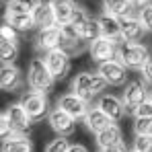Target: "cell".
<instances>
[{
  "label": "cell",
  "instance_id": "f1b7e54d",
  "mask_svg": "<svg viewBox=\"0 0 152 152\" xmlns=\"http://www.w3.org/2000/svg\"><path fill=\"white\" fill-rule=\"evenodd\" d=\"M12 136H17V132H15V127L10 124L8 115L2 111V117H0V138H2V142H4V140H8V138H12Z\"/></svg>",
  "mask_w": 152,
  "mask_h": 152
},
{
  "label": "cell",
  "instance_id": "9a60e30c",
  "mask_svg": "<svg viewBox=\"0 0 152 152\" xmlns=\"http://www.w3.org/2000/svg\"><path fill=\"white\" fill-rule=\"evenodd\" d=\"M23 82H25L23 72H21L15 64L2 66V70H0V88H2L4 93H17V91L23 86Z\"/></svg>",
  "mask_w": 152,
  "mask_h": 152
},
{
  "label": "cell",
  "instance_id": "2e32d148",
  "mask_svg": "<svg viewBox=\"0 0 152 152\" xmlns=\"http://www.w3.org/2000/svg\"><path fill=\"white\" fill-rule=\"evenodd\" d=\"M4 113L8 115V119H10V124L15 127V132L17 134H27L29 132V127H31V117L27 115V111L23 109V105L21 103H12V105H8L6 109H4Z\"/></svg>",
  "mask_w": 152,
  "mask_h": 152
},
{
  "label": "cell",
  "instance_id": "d590c367",
  "mask_svg": "<svg viewBox=\"0 0 152 152\" xmlns=\"http://www.w3.org/2000/svg\"><path fill=\"white\" fill-rule=\"evenodd\" d=\"M132 4H134V8L140 12L142 8H146V6H150L152 4V0H132Z\"/></svg>",
  "mask_w": 152,
  "mask_h": 152
},
{
  "label": "cell",
  "instance_id": "d6986e66",
  "mask_svg": "<svg viewBox=\"0 0 152 152\" xmlns=\"http://www.w3.org/2000/svg\"><path fill=\"white\" fill-rule=\"evenodd\" d=\"M53 17H56V25L62 27V25H68L72 23V17L76 12V4L74 0H53Z\"/></svg>",
  "mask_w": 152,
  "mask_h": 152
},
{
  "label": "cell",
  "instance_id": "9c48e42d",
  "mask_svg": "<svg viewBox=\"0 0 152 152\" xmlns=\"http://www.w3.org/2000/svg\"><path fill=\"white\" fill-rule=\"evenodd\" d=\"M43 62L48 66V70L51 72V76L56 80L66 78V74L70 72V56L64 53L62 50H51L43 56Z\"/></svg>",
  "mask_w": 152,
  "mask_h": 152
},
{
  "label": "cell",
  "instance_id": "836d02e7",
  "mask_svg": "<svg viewBox=\"0 0 152 152\" xmlns=\"http://www.w3.org/2000/svg\"><path fill=\"white\" fill-rule=\"evenodd\" d=\"M140 72H142V82H144V84H150V86H152V53H150L148 62L144 64V68H142Z\"/></svg>",
  "mask_w": 152,
  "mask_h": 152
},
{
  "label": "cell",
  "instance_id": "484cf974",
  "mask_svg": "<svg viewBox=\"0 0 152 152\" xmlns=\"http://www.w3.org/2000/svg\"><path fill=\"white\" fill-rule=\"evenodd\" d=\"M37 2H39V0H12V2L6 6V10H8V12H23V15H31V12L35 10Z\"/></svg>",
  "mask_w": 152,
  "mask_h": 152
},
{
  "label": "cell",
  "instance_id": "8fae6325",
  "mask_svg": "<svg viewBox=\"0 0 152 152\" xmlns=\"http://www.w3.org/2000/svg\"><path fill=\"white\" fill-rule=\"evenodd\" d=\"M97 107L101 109L113 124H119L127 113L124 101H121L119 97H115V95H101L99 101H97Z\"/></svg>",
  "mask_w": 152,
  "mask_h": 152
},
{
  "label": "cell",
  "instance_id": "5bb4252c",
  "mask_svg": "<svg viewBox=\"0 0 152 152\" xmlns=\"http://www.w3.org/2000/svg\"><path fill=\"white\" fill-rule=\"evenodd\" d=\"M97 21H99V27H101V37L115 41L117 45H119V43H124L121 23H119V19H117V17H111V15L103 12V15L97 17Z\"/></svg>",
  "mask_w": 152,
  "mask_h": 152
},
{
  "label": "cell",
  "instance_id": "e0dca14e",
  "mask_svg": "<svg viewBox=\"0 0 152 152\" xmlns=\"http://www.w3.org/2000/svg\"><path fill=\"white\" fill-rule=\"evenodd\" d=\"M53 0H39L35 10L31 12L33 15V21H35V27L39 29H48V27L56 25V17H53Z\"/></svg>",
  "mask_w": 152,
  "mask_h": 152
},
{
  "label": "cell",
  "instance_id": "83f0119b",
  "mask_svg": "<svg viewBox=\"0 0 152 152\" xmlns=\"http://www.w3.org/2000/svg\"><path fill=\"white\" fill-rule=\"evenodd\" d=\"M70 142L66 140V138H62V136H58V138H53L50 144L45 146V152H70Z\"/></svg>",
  "mask_w": 152,
  "mask_h": 152
},
{
  "label": "cell",
  "instance_id": "4fadbf2b",
  "mask_svg": "<svg viewBox=\"0 0 152 152\" xmlns=\"http://www.w3.org/2000/svg\"><path fill=\"white\" fill-rule=\"evenodd\" d=\"M35 48L39 51H51V50H60V43H62V31L60 27L53 25L48 29H39L37 35H35Z\"/></svg>",
  "mask_w": 152,
  "mask_h": 152
},
{
  "label": "cell",
  "instance_id": "8992f818",
  "mask_svg": "<svg viewBox=\"0 0 152 152\" xmlns=\"http://www.w3.org/2000/svg\"><path fill=\"white\" fill-rule=\"evenodd\" d=\"M48 124H50V127L58 134V136H62V138L72 136L74 129H76V119L72 117V115H68L64 109H60L58 105L50 111V115H48Z\"/></svg>",
  "mask_w": 152,
  "mask_h": 152
},
{
  "label": "cell",
  "instance_id": "ffe728a7",
  "mask_svg": "<svg viewBox=\"0 0 152 152\" xmlns=\"http://www.w3.org/2000/svg\"><path fill=\"white\" fill-rule=\"evenodd\" d=\"M82 121H84L86 129H88V132H93L95 136H97L99 132H103L105 127H109L111 124H113V121H111V119H109V117L103 113L97 105H95V107H91V111L86 113V117H84Z\"/></svg>",
  "mask_w": 152,
  "mask_h": 152
},
{
  "label": "cell",
  "instance_id": "ac0fdd59",
  "mask_svg": "<svg viewBox=\"0 0 152 152\" xmlns=\"http://www.w3.org/2000/svg\"><path fill=\"white\" fill-rule=\"evenodd\" d=\"M121 23V35H124V41L127 43H140L146 29L142 27V23L138 21V17H126V19H119Z\"/></svg>",
  "mask_w": 152,
  "mask_h": 152
},
{
  "label": "cell",
  "instance_id": "5b68a950",
  "mask_svg": "<svg viewBox=\"0 0 152 152\" xmlns=\"http://www.w3.org/2000/svg\"><path fill=\"white\" fill-rule=\"evenodd\" d=\"M72 25L76 27V31H78V35L82 37L84 43H93V41H97L101 37L99 21L91 19L82 6H76V12H74V17H72Z\"/></svg>",
  "mask_w": 152,
  "mask_h": 152
},
{
  "label": "cell",
  "instance_id": "277c9868",
  "mask_svg": "<svg viewBox=\"0 0 152 152\" xmlns=\"http://www.w3.org/2000/svg\"><path fill=\"white\" fill-rule=\"evenodd\" d=\"M21 105L27 111V115L31 117V121H41L43 117L50 115V101H48V95L43 93H37V91H27L21 95Z\"/></svg>",
  "mask_w": 152,
  "mask_h": 152
},
{
  "label": "cell",
  "instance_id": "74e56055",
  "mask_svg": "<svg viewBox=\"0 0 152 152\" xmlns=\"http://www.w3.org/2000/svg\"><path fill=\"white\" fill-rule=\"evenodd\" d=\"M4 2H8V4H10V2H12V0H4Z\"/></svg>",
  "mask_w": 152,
  "mask_h": 152
},
{
  "label": "cell",
  "instance_id": "30bf717a",
  "mask_svg": "<svg viewBox=\"0 0 152 152\" xmlns=\"http://www.w3.org/2000/svg\"><path fill=\"white\" fill-rule=\"evenodd\" d=\"M58 107L64 109L68 115H72L76 121H78V119H84L86 113L91 111V103H86L84 99L76 97L74 93H64V95H60V99H58Z\"/></svg>",
  "mask_w": 152,
  "mask_h": 152
},
{
  "label": "cell",
  "instance_id": "f35d334b",
  "mask_svg": "<svg viewBox=\"0 0 152 152\" xmlns=\"http://www.w3.org/2000/svg\"><path fill=\"white\" fill-rule=\"evenodd\" d=\"M150 101H152V93H150Z\"/></svg>",
  "mask_w": 152,
  "mask_h": 152
},
{
  "label": "cell",
  "instance_id": "44dd1931",
  "mask_svg": "<svg viewBox=\"0 0 152 152\" xmlns=\"http://www.w3.org/2000/svg\"><path fill=\"white\" fill-rule=\"evenodd\" d=\"M103 12L117 19L134 17V4L132 0H103Z\"/></svg>",
  "mask_w": 152,
  "mask_h": 152
},
{
  "label": "cell",
  "instance_id": "ab89813d",
  "mask_svg": "<svg viewBox=\"0 0 152 152\" xmlns=\"http://www.w3.org/2000/svg\"><path fill=\"white\" fill-rule=\"evenodd\" d=\"M129 152H136V150H129Z\"/></svg>",
  "mask_w": 152,
  "mask_h": 152
},
{
  "label": "cell",
  "instance_id": "52a82bcc",
  "mask_svg": "<svg viewBox=\"0 0 152 152\" xmlns=\"http://www.w3.org/2000/svg\"><path fill=\"white\" fill-rule=\"evenodd\" d=\"M146 99H148V91H146V84H144L142 80H132V82L126 84L124 95H121V101L126 105L127 113L134 115V111L146 101Z\"/></svg>",
  "mask_w": 152,
  "mask_h": 152
},
{
  "label": "cell",
  "instance_id": "1f68e13d",
  "mask_svg": "<svg viewBox=\"0 0 152 152\" xmlns=\"http://www.w3.org/2000/svg\"><path fill=\"white\" fill-rule=\"evenodd\" d=\"M138 21L146 29V33H152V4L146 6V8H142V10L138 12Z\"/></svg>",
  "mask_w": 152,
  "mask_h": 152
},
{
  "label": "cell",
  "instance_id": "e575fe53",
  "mask_svg": "<svg viewBox=\"0 0 152 152\" xmlns=\"http://www.w3.org/2000/svg\"><path fill=\"white\" fill-rule=\"evenodd\" d=\"M132 148H127L126 142H121V144H115V146H109V148H103L101 152H129Z\"/></svg>",
  "mask_w": 152,
  "mask_h": 152
},
{
  "label": "cell",
  "instance_id": "d6a6232c",
  "mask_svg": "<svg viewBox=\"0 0 152 152\" xmlns=\"http://www.w3.org/2000/svg\"><path fill=\"white\" fill-rule=\"evenodd\" d=\"M134 117H136V119H140V117H152V101H150V97L134 111Z\"/></svg>",
  "mask_w": 152,
  "mask_h": 152
},
{
  "label": "cell",
  "instance_id": "7c38bea8",
  "mask_svg": "<svg viewBox=\"0 0 152 152\" xmlns=\"http://www.w3.org/2000/svg\"><path fill=\"white\" fill-rule=\"evenodd\" d=\"M117 43L111 41V39H105V37H99L97 41H93L88 45V51H91V58L93 62L97 64H103V62H111V60H117Z\"/></svg>",
  "mask_w": 152,
  "mask_h": 152
},
{
  "label": "cell",
  "instance_id": "cb8c5ba5",
  "mask_svg": "<svg viewBox=\"0 0 152 152\" xmlns=\"http://www.w3.org/2000/svg\"><path fill=\"white\" fill-rule=\"evenodd\" d=\"M4 23H8L10 27H15L19 33H23V31H31V29L35 27L33 15H23V12H8V10H6Z\"/></svg>",
  "mask_w": 152,
  "mask_h": 152
},
{
  "label": "cell",
  "instance_id": "d4e9b609",
  "mask_svg": "<svg viewBox=\"0 0 152 152\" xmlns=\"http://www.w3.org/2000/svg\"><path fill=\"white\" fill-rule=\"evenodd\" d=\"M0 58H2V66H10L17 62L19 58V45L6 39H0Z\"/></svg>",
  "mask_w": 152,
  "mask_h": 152
},
{
  "label": "cell",
  "instance_id": "603a6c76",
  "mask_svg": "<svg viewBox=\"0 0 152 152\" xmlns=\"http://www.w3.org/2000/svg\"><path fill=\"white\" fill-rule=\"evenodd\" d=\"M2 152H33V142L25 134H17L2 142Z\"/></svg>",
  "mask_w": 152,
  "mask_h": 152
},
{
  "label": "cell",
  "instance_id": "4dcf8cb0",
  "mask_svg": "<svg viewBox=\"0 0 152 152\" xmlns=\"http://www.w3.org/2000/svg\"><path fill=\"white\" fill-rule=\"evenodd\" d=\"M0 37L6 39V41H12V43H17V45H19V41H21L19 31H17L15 27H10L8 23H2V27H0Z\"/></svg>",
  "mask_w": 152,
  "mask_h": 152
},
{
  "label": "cell",
  "instance_id": "6da1fadb",
  "mask_svg": "<svg viewBox=\"0 0 152 152\" xmlns=\"http://www.w3.org/2000/svg\"><path fill=\"white\" fill-rule=\"evenodd\" d=\"M107 80L101 74H93V72H80L76 74V78L72 80V93L76 97L84 99L86 103H91L95 97H101L103 91L107 88Z\"/></svg>",
  "mask_w": 152,
  "mask_h": 152
},
{
  "label": "cell",
  "instance_id": "ba28073f",
  "mask_svg": "<svg viewBox=\"0 0 152 152\" xmlns=\"http://www.w3.org/2000/svg\"><path fill=\"white\" fill-rule=\"evenodd\" d=\"M97 74H101L107 80V84H111V86H124V84H127V68L119 60H111V62L99 64Z\"/></svg>",
  "mask_w": 152,
  "mask_h": 152
},
{
  "label": "cell",
  "instance_id": "7a4b0ae2",
  "mask_svg": "<svg viewBox=\"0 0 152 152\" xmlns=\"http://www.w3.org/2000/svg\"><path fill=\"white\" fill-rule=\"evenodd\" d=\"M27 84L31 86V91H37V93H43V95H48L51 88H53L56 78L48 70L43 58H33L29 62V68H27Z\"/></svg>",
  "mask_w": 152,
  "mask_h": 152
},
{
  "label": "cell",
  "instance_id": "4316f807",
  "mask_svg": "<svg viewBox=\"0 0 152 152\" xmlns=\"http://www.w3.org/2000/svg\"><path fill=\"white\" fill-rule=\"evenodd\" d=\"M134 134L136 136H152V117H140L134 121Z\"/></svg>",
  "mask_w": 152,
  "mask_h": 152
},
{
  "label": "cell",
  "instance_id": "f546056e",
  "mask_svg": "<svg viewBox=\"0 0 152 152\" xmlns=\"http://www.w3.org/2000/svg\"><path fill=\"white\" fill-rule=\"evenodd\" d=\"M132 150L136 152H152V136H136Z\"/></svg>",
  "mask_w": 152,
  "mask_h": 152
},
{
  "label": "cell",
  "instance_id": "8d00e7d4",
  "mask_svg": "<svg viewBox=\"0 0 152 152\" xmlns=\"http://www.w3.org/2000/svg\"><path fill=\"white\" fill-rule=\"evenodd\" d=\"M70 152H88V148L84 144H72L70 146Z\"/></svg>",
  "mask_w": 152,
  "mask_h": 152
},
{
  "label": "cell",
  "instance_id": "3957f363",
  "mask_svg": "<svg viewBox=\"0 0 152 152\" xmlns=\"http://www.w3.org/2000/svg\"><path fill=\"white\" fill-rule=\"evenodd\" d=\"M150 58V50L144 43H119L117 48V60L126 66L127 70H142L144 64Z\"/></svg>",
  "mask_w": 152,
  "mask_h": 152
},
{
  "label": "cell",
  "instance_id": "7402d4cb",
  "mask_svg": "<svg viewBox=\"0 0 152 152\" xmlns=\"http://www.w3.org/2000/svg\"><path fill=\"white\" fill-rule=\"evenodd\" d=\"M97 146L99 148H109V146H115V144H121L124 142V134H121V127L117 124H111L109 127H105L103 132H99L97 136Z\"/></svg>",
  "mask_w": 152,
  "mask_h": 152
}]
</instances>
